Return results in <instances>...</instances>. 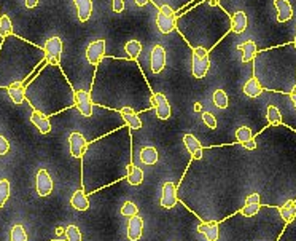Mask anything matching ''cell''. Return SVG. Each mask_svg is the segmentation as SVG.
<instances>
[{"label": "cell", "mask_w": 296, "mask_h": 241, "mask_svg": "<svg viewBox=\"0 0 296 241\" xmlns=\"http://www.w3.org/2000/svg\"><path fill=\"white\" fill-rule=\"evenodd\" d=\"M183 144L186 147V150L193 155L194 160H199L202 157V145H201L199 141L193 136V134H190V133L185 134V136H183Z\"/></svg>", "instance_id": "cell-14"}, {"label": "cell", "mask_w": 296, "mask_h": 241, "mask_svg": "<svg viewBox=\"0 0 296 241\" xmlns=\"http://www.w3.org/2000/svg\"><path fill=\"white\" fill-rule=\"evenodd\" d=\"M74 104H75V107L80 110L82 115H85V117L92 115V101H91V95L88 91H85V90L75 91Z\"/></svg>", "instance_id": "cell-4"}, {"label": "cell", "mask_w": 296, "mask_h": 241, "mask_svg": "<svg viewBox=\"0 0 296 241\" xmlns=\"http://www.w3.org/2000/svg\"><path fill=\"white\" fill-rule=\"evenodd\" d=\"M295 47H296V32H295Z\"/></svg>", "instance_id": "cell-47"}, {"label": "cell", "mask_w": 296, "mask_h": 241, "mask_svg": "<svg viewBox=\"0 0 296 241\" xmlns=\"http://www.w3.org/2000/svg\"><path fill=\"white\" fill-rule=\"evenodd\" d=\"M74 5L77 8L80 21L82 23H86V21L91 18V13H92V0H74Z\"/></svg>", "instance_id": "cell-15"}, {"label": "cell", "mask_w": 296, "mask_h": 241, "mask_svg": "<svg viewBox=\"0 0 296 241\" xmlns=\"http://www.w3.org/2000/svg\"><path fill=\"white\" fill-rule=\"evenodd\" d=\"M237 49H239V51H242V62H250V61H254V58H255L256 53H258L256 44H255L254 40L244 42V44H241L239 47H237Z\"/></svg>", "instance_id": "cell-17"}, {"label": "cell", "mask_w": 296, "mask_h": 241, "mask_svg": "<svg viewBox=\"0 0 296 241\" xmlns=\"http://www.w3.org/2000/svg\"><path fill=\"white\" fill-rule=\"evenodd\" d=\"M242 90H244V95L249 96V97H258L259 95L263 93L261 83H259L258 79H255V77H252L250 80L245 82V85H244Z\"/></svg>", "instance_id": "cell-22"}, {"label": "cell", "mask_w": 296, "mask_h": 241, "mask_svg": "<svg viewBox=\"0 0 296 241\" xmlns=\"http://www.w3.org/2000/svg\"><path fill=\"white\" fill-rule=\"evenodd\" d=\"M10 240L11 241H27V233L23 225H14L10 232Z\"/></svg>", "instance_id": "cell-32"}, {"label": "cell", "mask_w": 296, "mask_h": 241, "mask_svg": "<svg viewBox=\"0 0 296 241\" xmlns=\"http://www.w3.org/2000/svg\"><path fill=\"white\" fill-rule=\"evenodd\" d=\"M160 11H161V13H164V15H168V16H175V15H174V10H172L168 3L160 5Z\"/></svg>", "instance_id": "cell-39"}, {"label": "cell", "mask_w": 296, "mask_h": 241, "mask_svg": "<svg viewBox=\"0 0 296 241\" xmlns=\"http://www.w3.org/2000/svg\"><path fill=\"white\" fill-rule=\"evenodd\" d=\"M220 2V0H213V3H218Z\"/></svg>", "instance_id": "cell-48"}, {"label": "cell", "mask_w": 296, "mask_h": 241, "mask_svg": "<svg viewBox=\"0 0 296 241\" xmlns=\"http://www.w3.org/2000/svg\"><path fill=\"white\" fill-rule=\"evenodd\" d=\"M137 214H139V208H137L135 203H132V201H125V203H123L121 216H125V217H132V216H137Z\"/></svg>", "instance_id": "cell-33"}, {"label": "cell", "mask_w": 296, "mask_h": 241, "mask_svg": "<svg viewBox=\"0 0 296 241\" xmlns=\"http://www.w3.org/2000/svg\"><path fill=\"white\" fill-rule=\"evenodd\" d=\"M142 230H143V221L139 216L129 217L127 222V240L129 241H139L142 238Z\"/></svg>", "instance_id": "cell-10"}, {"label": "cell", "mask_w": 296, "mask_h": 241, "mask_svg": "<svg viewBox=\"0 0 296 241\" xmlns=\"http://www.w3.org/2000/svg\"><path fill=\"white\" fill-rule=\"evenodd\" d=\"M266 115H268V120H269L271 125L282 123V115H280V110L276 107V105H268V109H266Z\"/></svg>", "instance_id": "cell-28"}, {"label": "cell", "mask_w": 296, "mask_h": 241, "mask_svg": "<svg viewBox=\"0 0 296 241\" xmlns=\"http://www.w3.org/2000/svg\"><path fill=\"white\" fill-rule=\"evenodd\" d=\"M6 88H8L6 91H8V96H10V99H11L14 104H23L24 102V99H26V88H24L23 82H13Z\"/></svg>", "instance_id": "cell-13"}, {"label": "cell", "mask_w": 296, "mask_h": 241, "mask_svg": "<svg viewBox=\"0 0 296 241\" xmlns=\"http://www.w3.org/2000/svg\"><path fill=\"white\" fill-rule=\"evenodd\" d=\"M245 203H259V193H252L247 196Z\"/></svg>", "instance_id": "cell-40"}, {"label": "cell", "mask_w": 296, "mask_h": 241, "mask_svg": "<svg viewBox=\"0 0 296 241\" xmlns=\"http://www.w3.org/2000/svg\"><path fill=\"white\" fill-rule=\"evenodd\" d=\"M72 208H75L77 211H88L89 209V201H88V196L83 192V190H77L72 195V200H70Z\"/></svg>", "instance_id": "cell-19"}, {"label": "cell", "mask_w": 296, "mask_h": 241, "mask_svg": "<svg viewBox=\"0 0 296 241\" xmlns=\"http://www.w3.org/2000/svg\"><path fill=\"white\" fill-rule=\"evenodd\" d=\"M13 35V23L8 18V15L0 16V37H8Z\"/></svg>", "instance_id": "cell-27"}, {"label": "cell", "mask_w": 296, "mask_h": 241, "mask_svg": "<svg viewBox=\"0 0 296 241\" xmlns=\"http://www.w3.org/2000/svg\"><path fill=\"white\" fill-rule=\"evenodd\" d=\"M242 145H244L245 148H249V150H255V148H256V143H255L254 139L249 141V143H244Z\"/></svg>", "instance_id": "cell-41"}, {"label": "cell", "mask_w": 296, "mask_h": 241, "mask_svg": "<svg viewBox=\"0 0 296 241\" xmlns=\"http://www.w3.org/2000/svg\"><path fill=\"white\" fill-rule=\"evenodd\" d=\"M209 66H211V61H209V51L204 47H198L194 48L193 51V59H191V70L193 75L196 79H204Z\"/></svg>", "instance_id": "cell-1"}, {"label": "cell", "mask_w": 296, "mask_h": 241, "mask_svg": "<svg viewBox=\"0 0 296 241\" xmlns=\"http://www.w3.org/2000/svg\"><path fill=\"white\" fill-rule=\"evenodd\" d=\"M158 158H160V155H158V150L155 147L148 145V147H143L140 150V161L143 165H148V166L156 165Z\"/></svg>", "instance_id": "cell-23"}, {"label": "cell", "mask_w": 296, "mask_h": 241, "mask_svg": "<svg viewBox=\"0 0 296 241\" xmlns=\"http://www.w3.org/2000/svg\"><path fill=\"white\" fill-rule=\"evenodd\" d=\"M53 179L51 176L48 174L46 169H39L37 173V179H35V189H37V193L40 196H48L53 192Z\"/></svg>", "instance_id": "cell-6"}, {"label": "cell", "mask_w": 296, "mask_h": 241, "mask_svg": "<svg viewBox=\"0 0 296 241\" xmlns=\"http://www.w3.org/2000/svg\"><path fill=\"white\" fill-rule=\"evenodd\" d=\"M112 10L115 13H121L125 10V0H112Z\"/></svg>", "instance_id": "cell-38"}, {"label": "cell", "mask_w": 296, "mask_h": 241, "mask_svg": "<svg viewBox=\"0 0 296 241\" xmlns=\"http://www.w3.org/2000/svg\"><path fill=\"white\" fill-rule=\"evenodd\" d=\"M69 145H70V153L74 158H82L83 157V152L88 143H86V139L82 133H77L74 131L69 136Z\"/></svg>", "instance_id": "cell-8"}, {"label": "cell", "mask_w": 296, "mask_h": 241, "mask_svg": "<svg viewBox=\"0 0 296 241\" xmlns=\"http://www.w3.org/2000/svg\"><path fill=\"white\" fill-rule=\"evenodd\" d=\"M39 3V0H26V6L27 8H35Z\"/></svg>", "instance_id": "cell-42"}, {"label": "cell", "mask_w": 296, "mask_h": 241, "mask_svg": "<svg viewBox=\"0 0 296 241\" xmlns=\"http://www.w3.org/2000/svg\"><path fill=\"white\" fill-rule=\"evenodd\" d=\"M156 26L161 34H170L175 29V16H168L160 11V15L156 18Z\"/></svg>", "instance_id": "cell-16"}, {"label": "cell", "mask_w": 296, "mask_h": 241, "mask_svg": "<svg viewBox=\"0 0 296 241\" xmlns=\"http://www.w3.org/2000/svg\"><path fill=\"white\" fill-rule=\"evenodd\" d=\"M120 112H121L123 118L126 120V123L129 125V128H132V130H140L142 128V120L139 118V115H137L131 107H123Z\"/></svg>", "instance_id": "cell-21"}, {"label": "cell", "mask_w": 296, "mask_h": 241, "mask_svg": "<svg viewBox=\"0 0 296 241\" xmlns=\"http://www.w3.org/2000/svg\"><path fill=\"white\" fill-rule=\"evenodd\" d=\"M10 152V143L0 134V155H6Z\"/></svg>", "instance_id": "cell-37"}, {"label": "cell", "mask_w": 296, "mask_h": 241, "mask_svg": "<svg viewBox=\"0 0 296 241\" xmlns=\"http://www.w3.org/2000/svg\"><path fill=\"white\" fill-rule=\"evenodd\" d=\"M67 241H82V232L78 230L77 225H69L66 229Z\"/></svg>", "instance_id": "cell-35"}, {"label": "cell", "mask_w": 296, "mask_h": 241, "mask_svg": "<svg viewBox=\"0 0 296 241\" xmlns=\"http://www.w3.org/2000/svg\"><path fill=\"white\" fill-rule=\"evenodd\" d=\"M104 54H105V40H102V39L91 42L88 48H86V59H88V62L92 66L100 64Z\"/></svg>", "instance_id": "cell-3"}, {"label": "cell", "mask_w": 296, "mask_h": 241, "mask_svg": "<svg viewBox=\"0 0 296 241\" xmlns=\"http://www.w3.org/2000/svg\"><path fill=\"white\" fill-rule=\"evenodd\" d=\"M56 233H57V235H62V233H66V229H62V227H57Z\"/></svg>", "instance_id": "cell-45"}, {"label": "cell", "mask_w": 296, "mask_h": 241, "mask_svg": "<svg viewBox=\"0 0 296 241\" xmlns=\"http://www.w3.org/2000/svg\"><path fill=\"white\" fill-rule=\"evenodd\" d=\"M213 104L218 109H226L228 107V96L223 90H215L213 91Z\"/></svg>", "instance_id": "cell-31"}, {"label": "cell", "mask_w": 296, "mask_h": 241, "mask_svg": "<svg viewBox=\"0 0 296 241\" xmlns=\"http://www.w3.org/2000/svg\"><path fill=\"white\" fill-rule=\"evenodd\" d=\"M279 212H280V217H282L285 222H292L296 217V203L287 201L284 206L279 209Z\"/></svg>", "instance_id": "cell-25"}, {"label": "cell", "mask_w": 296, "mask_h": 241, "mask_svg": "<svg viewBox=\"0 0 296 241\" xmlns=\"http://www.w3.org/2000/svg\"><path fill=\"white\" fill-rule=\"evenodd\" d=\"M247 15L244 11H236L233 18H231V31L236 34H242L245 29H247Z\"/></svg>", "instance_id": "cell-18"}, {"label": "cell", "mask_w": 296, "mask_h": 241, "mask_svg": "<svg viewBox=\"0 0 296 241\" xmlns=\"http://www.w3.org/2000/svg\"><path fill=\"white\" fill-rule=\"evenodd\" d=\"M150 102L153 104V107L156 110V117L160 120H168L170 117V105H169L168 97L163 93H155L151 96Z\"/></svg>", "instance_id": "cell-5"}, {"label": "cell", "mask_w": 296, "mask_h": 241, "mask_svg": "<svg viewBox=\"0 0 296 241\" xmlns=\"http://www.w3.org/2000/svg\"><path fill=\"white\" fill-rule=\"evenodd\" d=\"M175 204H177V187L174 186V182H164L161 193V206L166 209H170Z\"/></svg>", "instance_id": "cell-9"}, {"label": "cell", "mask_w": 296, "mask_h": 241, "mask_svg": "<svg viewBox=\"0 0 296 241\" xmlns=\"http://www.w3.org/2000/svg\"><path fill=\"white\" fill-rule=\"evenodd\" d=\"M274 6H276L279 23H287L293 18V8L288 0H274Z\"/></svg>", "instance_id": "cell-11"}, {"label": "cell", "mask_w": 296, "mask_h": 241, "mask_svg": "<svg viewBox=\"0 0 296 241\" xmlns=\"http://www.w3.org/2000/svg\"><path fill=\"white\" fill-rule=\"evenodd\" d=\"M134 3H135L137 6H145V5L148 3V0H134Z\"/></svg>", "instance_id": "cell-44"}, {"label": "cell", "mask_w": 296, "mask_h": 241, "mask_svg": "<svg viewBox=\"0 0 296 241\" xmlns=\"http://www.w3.org/2000/svg\"><path fill=\"white\" fill-rule=\"evenodd\" d=\"M125 49H126L127 54L131 56L132 59H137L140 56V53H142V44L139 40H129V42H126Z\"/></svg>", "instance_id": "cell-26"}, {"label": "cell", "mask_w": 296, "mask_h": 241, "mask_svg": "<svg viewBox=\"0 0 296 241\" xmlns=\"http://www.w3.org/2000/svg\"><path fill=\"white\" fill-rule=\"evenodd\" d=\"M43 51H45L46 64H59L62 54V40L59 37L48 39L45 47H43Z\"/></svg>", "instance_id": "cell-2"}, {"label": "cell", "mask_w": 296, "mask_h": 241, "mask_svg": "<svg viewBox=\"0 0 296 241\" xmlns=\"http://www.w3.org/2000/svg\"><path fill=\"white\" fill-rule=\"evenodd\" d=\"M194 110L201 112V110H202V105H201V104H196V105H194Z\"/></svg>", "instance_id": "cell-46"}, {"label": "cell", "mask_w": 296, "mask_h": 241, "mask_svg": "<svg viewBox=\"0 0 296 241\" xmlns=\"http://www.w3.org/2000/svg\"><path fill=\"white\" fill-rule=\"evenodd\" d=\"M198 232L202 233L207 241H216L218 240V224L216 222H204L198 227Z\"/></svg>", "instance_id": "cell-20"}, {"label": "cell", "mask_w": 296, "mask_h": 241, "mask_svg": "<svg viewBox=\"0 0 296 241\" xmlns=\"http://www.w3.org/2000/svg\"><path fill=\"white\" fill-rule=\"evenodd\" d=\"M258 211H259V203H245L241 212L245 217H254L258 214Z\"/></svg>", "instance_id": "cell-34"}, {"label": "cell", "mask_w": 296, "mask_h": 241, "mask_svg": "<svg viewBox=\"0 0 296 241\" xmlns=\"http://www.w3.org/2000/svg\"><path fill=\"white\" fill-rule=\"evenodd\" d=\"M290 97H292V102H293L295 109H296V87L290 91Z\"/></svg>", "instance_id": "cell-43"}, {"label": "cell", "mask_w": 296, "mask_h": 241, "mask_svg": "<svg viewBox=\"0 0 296 241\" xmlns=\"http://www.w3.org/2000/svg\"><path fill=\"white\" fill-rule=\"evenodd\" d=\"M236 139L239 144L249 143V141L254 139V133H252V130L247 128V126H241V128H237L236 131Z\"/></svg>", "instance_id": "cell-29"}, {"label": "cell", "mask_w": 296, "mask_h": 241, "mask_svg": "<svg viewBox=\"0 0 296 241\" xmlns=\"http://www.w3.org/2000/svg\"><path fill=\"white\" fill-rule=\"evenodd\" d=\"M8 196H10V181L8 179H0V208L5 206Z\"/></svg>", "instance_id": "cell-30"}, {"label": "cell", "mask_w": 296, "mask_h": 241, "mask_svg": "<svg viewBox=\"0 0 296 241\" xmlns=\"http://www.w3.org/2000/svg\"><path fill=\"white\" fill-rule=\"evenodd\" d=\"M126 179L131 186H140L143 182V171L139 166H134L132 163L127 165V174H126Z\"/></svg>", "instance_id": "cell-24"}, {"label": "cell", "mask_w": 296, "mask_h": 241, "mask_svg": "<svg viewBox=\"0 0 296 241\" xmlns=\"http://www.w3.org/2000/svg\"><path fill=\"white\" fill-rule=\"evenodd\" d=\"M202 122H204L209 128H212V130L216 128V118L213 117V113H211V112H202Z\"/></svg>", "instance_id": "cell-36"}, {"label": "cell", "mask_w": 296, "mask_h": 241, "mask_svg": "<svg viewBox=\"0 0 296 241\" xmlns=\"http://www.w3.org/2000/svg\"><path fill=\"white\" fill-rule=\"evenodd\" d=\"M150 66L153 74H161L166 67V49L163 45H155L150 54Z\"/></svg>", "instance_id": "cell-7"}, {"label": "cell", "mask_w": 296, "mask_h": 241, "mask_svg": "<svg viewBox=\"0 0 296 241\" xmlns=\"http://www.w3.org/2000/svg\"><path fill=\"white\" fill-rule=\"evenodd\" d=\"M31 122L37 126L39 131L42 134H48L49 131H51V123H49V118L45 115L43 112L40 110H34L32 115H31Z\"/></svg>", "instance_id": "cell-12"}]
</instances>
